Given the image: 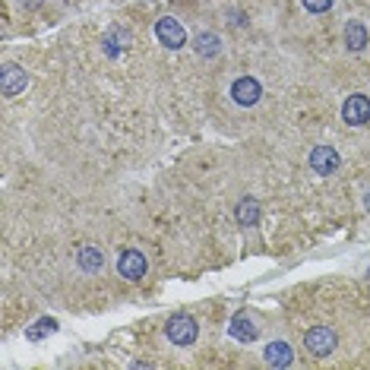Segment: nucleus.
Returning a JSON list of instances; mask_svg holds the SVG:
<instances>
[{
	"label": "nucleus",
	"mask_w": 370,
	"mask_h": 370,
	"mask_svg": "<svg viewBox=\"0 0 370 370\" xmlns=\"http://www.w3.org/2000/svg\"><path fill=\"white\" fill-rule=\"evenodd\" d=\"M335 329L333 326H310L304 333V348L310 351V355H317V358H323V355H329V351L335 348Z\"/></svg>",
	"instance_id": "f257e3e1"
},
{
	"label": "nucleus",
	"mask_w": 370,
	"mask_h": 370,
	"mask_svg": "<svg viewBox=\"0 0 370 370\" xmlns=\"http://www.w3.org/2000/svg\"><path fill=\"white\" fill-rule=\"evenodd\" d=\"M155 38L168 51H180L187 44V32H184V26H180L174 16H162V19L155 22Z\"/></svg>",
	"instance_id": "f03ea898"
},
{
	"label": "nucleus",
	"mask_w": 370,
	"mask_h": 370,
	"mask_svg": "<svg viewBox=\"0 0 370 370\" xmlns=\"http://www.w3.org/2000/svg\"><path fill=\"white\" fill-rule=\"evenodd\" d=\"M168 339L174 342V345H180V348H187V345H193L196 342V335H199V326H196V320L193 317H187V313H180V317H171V323H168Z\"/></svg>",
	"instance_id": "7ed1b4c3"
},
{
	"label": "nucleus",
	"mask_w": 370,
	"mask_h": 370,
	"mask_svg": "<svg viewBox=\"0 0 370 370\" xmlns=\"http://www.w3.org/2000/svg\"><path fill=\"white\" fill-rule=\"evenodd\" d=\"M342 121L348 127H364L370 121V99L367 95H348L342 105Z\"/></svg>",
	"instance_id": "20e7f679"
},
{
	"label": "nucleus",
	"mask_w": 370,
	"mask_h": 370,
	"mask_svg": "<svg viewBox=\"0 0 370 370\" xmlns=\"http://www.w3.org/2000/svg\"><path fill=\"white\" fill-rule=\"evenodd\" d=\"M260 95H263V85L256 83L253 76H237L235 83H231V99L241 108H253L256 101H260Z\"/></svg>",
	"instance_id": "39448f33"
},
{
	"label": "nucleus",
	"mask_w": 370,
	"mask_h": 370,
	"mask_svg": "<svg viewBox=\"0 0 370 370\" xmlns=\"http://www.w3.org/2000/svg\"><path fill=\"white\" fill-rule=\"evenodd\" d=\"M146 269H149V263H146V256H142L140 250H124V253L117 256V272H121L127 282H140V278L146 276Z\"/></svg>",
	"instance_id": "423d86ee"
},
{
	"label": "nucleus",
	"mask_w": 370,
	"mask_h": 370,
	"mask_svg": "<svg viewBox=\"0 0 370 370\" xmlns=\"http://www.w3.org/2000/svg\"><path fill=\"white\" fill-rule=\"evenodd\" d=\"M310 168L317 171V174H323V178L335 174V171H339V152H335L333 146H313V152H310Z\"/></svg>",
	"instance_id": "0eeeda50"
},
{
	"label": "nucleus",
	"mask_w": 370,
	"mask_h": 370,
	"mask_svg": "<svg viewBox=\"0 0 370 370\" xmlns=\"http://www.w3.org/2000/svg\"><path fill=\"white\" fill-rule=\"evenodd\" d=\"M28 76L26 70H22L19 64H7L3 67V73H0V92L7 95V99H13V95H19L22 89H26Z\"/></svg>",
	"instance_id": "6e6552de"
},
{
	"label": "nucleus",
	"mask_w": 370,
	"mask_h": 370,
	"mask_svg": "<svg viewBox=\"0 0 370 370\" xmlns=\"http://www.w3.org/2000/svg\"><path fill=\"white\" fill-rule=\"evenodd\" d=\"M76 266L83 272H101V266H105V253H101L95 244H85V247H79V253H76Z\"/></svg>",
	"instance_id": "1a4fd4ad"
},
{
	"label": "nucleus",
	"mask_w": 370,
	"mask_h": 370,
	"mask_svg": "<svg viewBox=\"0 0 370 370\" xmlns=\"http://www.w3.org/2000/svg\"><path fill=\"white\" fill-rule=\"evenodd\" d=\"M263 355H266V364H269V367H292V361H294L288 342H269Z\"/></svg>",
	"instance_id": "9d476101"
},
{
	"label": "nucleus",
	"mask_w": 370,
	"mask_h": 370,
	"mask_svg": "<svg viewBox=\"0 0 370 370\" xmlns=\"http://www.w3.org/2000/svg\"><path fill=\"white\" fill-rule=\"evenodd\" d=\"M367 42H370V38H367V28H364V22L351 19L348 26H345V48L358 54V51L367 48Z\"/></svg>",
	"instance_id": "9b49d317"
},
{
	"label": "nucleus",
	"mask_w": 370,
	"mask_h": 370,
	"mask_svg": "<svg viewBox=\"0 0 370 370\" xmlns=\"http://www.w3.org/2000/svg\"><path fill=\"white\" fill-rule=\"evenodd\" d=\"M228 333L235 335L237 342H253L256 335H260V329L253 326V320H247L244 313H237L235 320H231V326H228Z\"/></svg>",
	"instance_id": "f8f14e48"
},
{
	"label": "nucleus",
	"mask_w": 370,
	"mask_h": 370,
	"mask_svg": "<svg viewBox=\"0 0 370 370\" xmlns=\"http://www.w3.org/2000/svg\"><path fill=\"white\" fill-rule=\"evenodd\" d=\"M237 221H241V225H256V221H260V203H256L253 196H244L241 203H237Z\"/></svg>",
	"instance_id": "ddd939ff"
},
{
	"label": "nucleus",
	"mask_w": 370,
	"mask_h": 370,
	"mask_svg": "<svg viewBox=\"0 0 370 370\" xmlns=\"http://www.w3.org/2000/svg\"><path fill=\"white\" fill-rule=\"evenodd\" d=\"M196 54H203V57H215V54H219V35H212V32L196 35Z\"/></svg>",
	"instance_id": "4468645a"
},
{
	"label": "nucleus",
	"mask_w": 370,
	"mask_h": 370,
	"mask_svg": "<svg viewBox=\"0 0 370 370\" xmlns=\"http://www.w3.org/2000/svg\"><path fill=\"white\" fill-rule=\"evenodd\" d=\"M54 329H57V323L51 320V317H42V320H35V326H28V329H26V335H28L32 342H38V339H44V335H51Z\"/></svg>",
	"instance_id": "2eb2a0df"
},
{
	"label": "nucleus",
	"mask_w": 370,
	"mask_h": 370,
	"mask_svg": "<svg viewBox=\"0 0 370 370\" xmlns=\"http://www.w3.org/2000/svg\"><path fill=\"white\" fill-rule=\"evenodd\" d=\"M127 32H121V28H111V32H108V35H105V44H108V54H111V57H117V54H121V42H127Z\"/></svg>",
	"instance_id": "dca6fc26"
},
{
	"label": "nucleus",
	"mask_w": 370,
	"mask_h": 370,
	"mask_svg": "<svg viewBox=\"0 0 370 370\" xmlns=\"http://www.w3.org/2000/svg\"><path fill=\"white\" fill-rule=\"evenodd\" d=\"M304 3V10H310V13H329L333 10V0H301Z\"/></svg>",
	"instance_id": "f3484780"
},
{
	"label": "nucleus",
	"mask_w": 370,
	"mask_h": 370,
	"mask_svg": "<svg viewBox=\"0 0 370 370\" xmlns=\"http://www.w3.org/2000/svg\"><path fill=\"white\" fill-rule=\"evenodd\" d=\"M364 206H367V212H370V190H367V196H364Z\"/></svg>",
	"instance_id": "a211bd4d"
}]
</instances>
